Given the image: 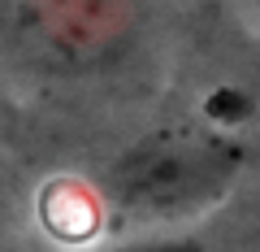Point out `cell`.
I'll return each mask as SVG.
<instances>
[{"mask_svg": "<svg viewBox=\"0 0 260 252\" xmlns=\"http://www.w3.org/2000/svg\"><path fill=\"white\" fill-rule=\"evenodd\" d=\"M247 148L221 131H160L121 152L109 170V200L135 222H174L230 196Z\"/></svg>", "mask_w": 260, "mask_h": 252, "instance_id": "6da1fadb", "label": "cell"}, {"mask_svg": "<svg viewBox=\"0 0 260 252\" xmlns=\"http://www.w3.org/2000/svg\"><path fill=\"white\" fill-rule=\"evenodd\" d=\"M104 252H208L200 239H186V235H160V239H130L117 243V248H104Z\"/></svg>", "mask_w": 260, "mask_h": 252, "instance_id": "7a4b0ae2", "label": "cell"}, {"mask_svg": "<svg viewBox=\"0 0 260 252\" xmlns=\"http://www.w3.org/2000/svg\"><path fill=\"white\" fill-rule=\"evenodd\" d=\"M251 5H260V0H251Z\"/></svg>", "mask_w": 260, "mask_h": 252, "instance_id": "3957f363", "label": "cell"}]
</instances>
